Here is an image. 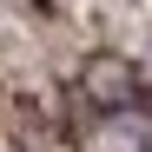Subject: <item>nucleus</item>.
<instances>
[{
	"label": "nucleus",
	"instance_id": "f257e3e1",
	"mask_svg": "<svg viewBox=\"0 0 152 152\" xmlns=\"http://www.w3.org/2000/svg\"><path fill=\"white\" fill-rule=\"evenodd\" d=\"M86 99H93L99 113H126L139 99V73L126 66V60H93L86 66Z\"/></svg>",
	"mask_w": 152,
	"mask_h": 152
}]
</instances>
